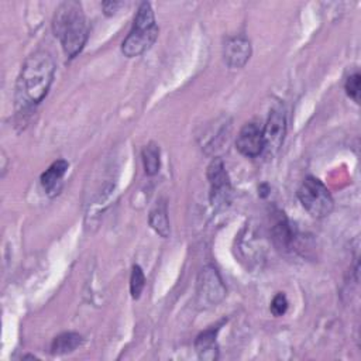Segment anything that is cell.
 Instances as JSON below:
<instances>
[{
  "mask_svg": "<svg viewBox=\"0 0 361 361\" xmlns=\"http://www.w3.org/2000/svg\"><path fill=\"white\" fill-rule=\"evenodd\" d=\"M55 75V62L48 51L31 54L18 75L14 93V106L18 114H27L47 96Z\"/></svg>",
  "mask_w": 361,
  "mask_h": 361,
  "instance_id": "6da1fadb",
  "label": "cell"
},
{
  "mask_svg": "<svg viewBox=\"0 0 361 361\" xmlns=\"http://www.w3.org/2000/svg\"><path fill=\"white\" fill-rule=\"evenodd\" d=\"M52 30L61 41L65 54L69 58H75L85 47L89 32L80 3L73 0L61 3L55 10Z\"/></svg>",
  "mask_w": 361,
  "mask_h": 361,
  "instance_id": "7a4b0ae2",
  "label": "cell"
},
{
  "mask_svg": "<svg viewBox=\"0 0 361 361\" xmlns=\"http://www.w3.org/2000/svg\"><path fill=\"white\" fill-rule=\"evenodd\" d=\"M158 37V25L155 23L152 7L148 1H142L134 17V24L128 35L121 44V52L127 58H134L148 51Z\"/></svg>",
  "mask_w": 361,
  "mask_h": 361,
  "instance_id": "3957f363",
  "label": "cell"
},
{
  "mask_svg": "<svg viewBox=\"0 0 361 361\" xmlns=\"http://www.w3.org/2000/svg\"><path fill=\"white\" fill-rule=\"evenodd\" d=\"M298 199L305 210L316 219L326 217L331 213L334 202L322 180L314 176H307L298 189Z\"/></svg>",
  "mask_w": 361,
  "mask_h": 361,
  "instance_id": "277c9868",
  "label": "cell"
},
{
  "mask_svg": "<svg viewBox=\"0 0 361 361\" xmlns=\"http://www.w3.org/2000/svg\"><path fill=\"white\" fill-rule=\"evenodd\" d=\"M207 179L210 183V202L213 207H227L231 200V185L220 158H214L207 166Z\"/></svg>",
  "mask_w": 361,
  "mask_h": 361,
  "instance_id": "5b68a950",
  "label": "cell"
},
{
  "mask_svg": "<svg viewBox=\"0 0 361 361\" xmlns=\"http://www.w3.org/2000/svg\"><path fill=\"white\" fill-rule=\"evenodd\" d=\"M226 296V286L213 267H206L197 278V302L203 307H212L220 303Z\"/></svg>",
  "mask_w": 361,
  "mask_h": 361,
  "instance_id": "8992f818",
  "label": "cell"
},
{
  "mask_svg": "<svg viewBox=\"0 0 361 361\" xmlns=\"http://www.w3.org/2000/svg\"><path fill=\"white\" fill-rule=\"evenodd\" d=\"M285 133H286V117L283 110L281 107L272 109L267 120V124L262 128L264 149H267L271 154H275L283 142Z\"/></svg>",
  "mask_w": 361,
  "mask_h": 361,
  "instance_id": "52a82bcc",
  "label": "cell"
},
{
  "mask_svg": "<svg viewBox=\"0 0 361 361\" xmlns=\"http://www.w3.org/2000/svg\"><path fill=\"white\" fill-rule=\"evenodd\" d=\"M235 148L248 158H255L264 151V135L262 128L257 123H247L240 130Z\"/></svg>",
  "mask_w": 361,
  "mask_h": 361,
  "instance_id": "ba28073f",
  "label": "cell"
},
{
  "mask_svg": "<svg viewBox=\"0 0 361 361\" xmlns=\"http://www.w3.org/2000/svg\"><path fill=\"white\" fill-rule=\"evenodd\" d=\"M251 42L245 35H234L228 38L223 48L224 62L228 68H243L251 56Z\"/></svg>",
  "mask_w": 361,
  "mask_h": 361,
  "instance_id": "9c48e42d",
  "label": "cell"
},
{
  "mask_svg": "<svg viewBox=\"0 0 361 361\" xmlns=\"http://www.w3.org/2000/svg\"><path fill=\"white\" fill-rule=\"evenodd\" d=\"M69 164L65 159H58L41 175V185L48 196H55L61 190L62 178L68 171Z\"/></svg>",
  "mask_w": 361,
  "mask_h": 361,
  "instance_id": "30bf717a",
  "label": "cell"
},
{
  "mask_svg": "<svg viewBox=\"0 0 361 361\" xmlns=\"http://www.w3.org/2000/svg\"><path fill=\"white\" fill-rule=\"evenodd\" d=\"M219 327H212L200 333L195 340V350L197 357L204 361H214L219 357V345L216 341Z\"/></svg>",
  "mask_w": 361,
  "mask_h": 361,
  "instance_id": "8fae6325",
  "label": "cell"
},
{
  "mask_svg": "<svg viewBox=\"0 0 361 361\" xmlns=\"http://www.w3.org/2000/svg\"><path fill=\"white\" fill-rule=\"evenodd\" d=\"M149 224L151 227L162 237L169 235V220H168V210L164 200L157 202L154 209L149 212Z\"/></svg>",
  "mask_w": 361,
  "mask_h": 361,
  "instance_id": "7c38bea8",
  "label": "cell"
},
{
  "mask_svg": "<svg viewBox=\"0 0 361 361\" xmlns=\"http://www.w3.org/2000/svg\"><path fill=\"white\" fill-rule=\"evenodd\" d=\"M82 343V336L73 331L56 336L51 344L52 354H66L76 350Z\"/></svg>",
  "mask_w": 361,
  "mask_h": 361,
  "instance_id": "4fadbf2b",
  "label": "cell"
},
{
  "mask_svg": "<svg viewBox=\"0 0 361 361\" xmlns=\"http://www.w3.org/2000/svg\"><path fill=\"white\" fill-rule=\"evenodd\" d=\"M272 240L276 248L288 250L295 240V233L292 226L286 220L278 221L272 228Z\"/></svg>",
  "mask_w": 361,
  "mask_h": 361,
  "instance_id": "5bb4252c",
  "label": "cell"
},
{
  "mask_svg": "<svg viewBox=\"0 0 361 361\" xmlns=\"http://www.w3.org/2000/svg\"><path fill=\"white\" fill-rule=\"evenodd\" d=\"M142 164H144V171L147 175L152 176L159 171V147L155 142H148L142 148Z\"/></svg>",
  "mask_w": 361,
  "mask_h": 361,
  "instance_id": "9a60e30c",
  "label": "cell"
},
{
  "mask_svg": "<svg viewBox=\"0 0 361 361\" xmlns=\"http://www.w3.org/2000/svg\"><path fill=\"white\" fill-rule=\"evenodd\" d=\"M145 286V276H144V272L141 269V267L138 265H134L133 267V271H131V276H130V292H131V296L134 299H138L142 289Z\"/></svg>",
  "mask_w": 361,
  "mask_h": 361,
  "instance_id": "2e32d148",
  "label": "cell"
},
{
  "mask_svg": "<svg viewBox=\"0 0 361 361\" xmlns=\"http://www.w3.org/2000/svg\"><path fill=\"white\" fill-rule=\"evenodd\" d=\"M360 82H361V76H360V73L355 72V73H353V75H350V76L347 78L345 85H344L345 93H347L355 103L360 102Z\"/></svg>",
  "mask_w": 361,
  "mask_h": 361,
  "instance_id": "e0dca14e",
  "label": "cell"
},
{
  "mask_svg": "<svg viewBox=\"0 0 361 361\" xmlns=\"http://www.w3.org/2000/svg\"><path fill=\"white\" fill-rule=\"evenodd\" d=\"M288 306H289V302H288L286 296H285L282 292H279V293H276V295L274 296L269 309H271L272 314L278 317V316H282V314L286 313Z\"/></svg>",
  "mask_w": 361,
  "mask_h": 361,
  "instance_id": "ac0fdd59",
  "label": "cell"
},
{
  "mask_svg": "<svg viewBox=\"0 0 361 361\" xmlns=\"http://www.w3.org/2000/svg\"><path fill=\"white\" fill-rule=\"evenodd\" d=\"M123 4H124L123 1H104V3H102V7H103V11L106 16H113L118 11V8Z\"/></svg>",
  "mask_w": 361,
  "mask_h": 361,
  "instance_id": "d6986e66",
  "label": "cell"
}]
</instances>
